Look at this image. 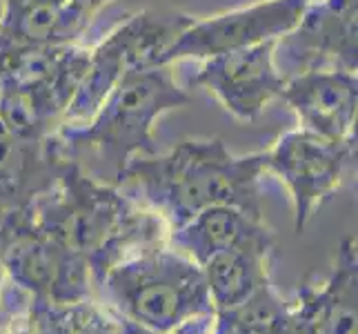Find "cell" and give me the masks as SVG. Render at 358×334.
Wrapping results in <instances>:
<instances>
[{
    "mask_svg": "<svg viewBox=\"0 0 358 334\" xmlns=\"http://www.w3.org/2000/svg\"><path fill=\"white\" fill-rule=\"evenodd\" d=\"M263 174L265 152L236 156L216 136L185 139L165 154L134 156L114 185L158 214L171 232L216 205L263 218Z\"/></svg>",
    "mask_w": 358,
    "mask_h": 334,
    "instance_id": "1",
    "label": "cell"
},
{
    "mask_svg": "<svg viewBox=\"0 0 358 334\" xmlns=\"http://www.w3.org/2000/svg\"><path fill=\"white\" fill-rule=\"evenodd\" d=\"M34 221L67 250L85 258L94 290L114 265L167 243L165 221L120 190L85 174L76 158L58 183L31 205Z\"/></svg>",
    "mask_w": 358,
    "mask_h": 334,
    "instance_id": "2",
    "label": "cell"
},
{
    "mask_svg": "<svg viewBox=\"0 0 358 334\" xmlns=\"http://www.w3.org/2000/svg\"><path fill=\"white\" fill-rule=\"evenodd\" d=\"M96 299L154 334H167L196 316L216 312L201 265L167 243L114 265L96 286Z\"/></svg>",
    "mask_w": 358,
    "mask_h": 334,
    "instance_id": "3",
    "label": "cell"
},
{
    "mask_svg": "<svg viewBox=\"0 0 358 334\" xmlns=\"http://www.w3.org/2000/svg\"><path fill=\"white\" fill-rule=\"evenodd\" d=\"M189 103L192 96L176 83L169 65L131 69L87 123L60 127L56 136L67 156L94 150L118 176L134 156L158 152L156 120Z\"/></svg>",
    "mask_w": 358,
    "mask_h": 334,
    "instance_id": "4",
    "label": "cell"
},
{
    "mask_svg": "<svg viewBox=\"0 0 358 334\" xmlns=\"http://www.w3.org/2000/svg\"><path fill=\"white\" fill-rule=\"evenodd\" d=\"M0 263L14 286L38 301L65 305L96 299L85 258L49 237L31 207L0 218Z\"/></svg>",
    "mask_w": 358,
    "mask_h": 334,
    "instance_id": "5",
    "label": "cell"
},
{
    "mask_svg": "<svg viewBox=\"0 0 358 334\" xmlns=\"http://www.w3.org/2000/svg\"><path fill=\"white\" fill-rule=\"evenodd\" d=\"M189 16H160L152 11H138L107 34L94 49H90L85 76L65 111L63 125L73 127L87 123L116 85L131 69L154 67L158 56L169 43L187 27Z\"/></svg>",
    "mask_w": 358,
    "mask_h": 334,
    "instance_id": "6",
    "label": "cell"
},
{
    "mask_svg": "<svg viewBox=\"0 0 358 334\" xmlns=\"http://www.w3.org/2000/svg\"><path fill=\"white\" fill-rule=\"evenodd\" d=\"M354 160L356 143H336L303 127L282 134L265 150V174L276 176L292 196L296 232L336 194Z\"/></svg>",
    "mask_w": 358,
    "mask_h": 334,
    "instance_id": "7",
    "label": "cell"
},
{
    "mask_svg": "<svg viewBox=\"0 0 358 334\" xmlns=\"http://www.w3.org/2000/svg\"><path fill=\"white\" fill-rule=\"evenodd\" d=\"M307 5L310 0H261L205 20H192L158 56L156 65L205 60L265 41H278L296 27Z\"/></svg>",
    "mask_w": 358,
    "mask_h": 334,
    "instance_id": "8",
    "label": "cell"
},
{
    "mask_svg": "<svg viewBox=\"0 0 358 334\" xmlns=\"http://www.w3.org/2000/svg\"><path fill=\"white\" fill-rule=\"evenodd\" d=\"M276 43L265 41L205 58L189 85L212 94L234 118L256 120L271 101L280 98L287 81L276 65Z\"/></svg>",
    "mask_w": 358,
    "mask_h": 334,
    "instance_id": "9",
    "label": "cell"
},
{
    "mask_svg": "<svg viewBox=\"0 0 358 334\" xmlns=\"http://www.w3.org/2000/svg\"><path fill=\"white\" fill-rule=\"evenodd\" d=\"M358 0H310L296 27L278 39L285 60L305 69H343L358 67ZM296 71V74H299Z\"/></svg>",
    "mask_w": 358,
    "mask_h": 334,
    "instance_id": "10",
    "label": "cell"
},
{
    "mask_svg": "<svg viewBox=\"0 0 358 334\" xmlns=\"http://www.w3.org/2000/svg\"><path fill=\"white\" fill-rule=\"evenodd\" d=\"M69 160L56 134H27L0 123V218L31 207L58 183Z\"/></svg>",
    "mask_w": 358,
    "mask_h": 334,
    "instance_id": "11",
    "label": "cell"
},
{
    "mask_svg": "<svg viewBox=\"0 0 358 334\" xmlns=\"http://www.w3.org/2000/svg\"><path fill=\"white\" fill-rule=\"evenodd\" d=\"M280 101L299 116L303 130L336 143H356L358 78L354 71H299L285 81Z\"/></svg>",
    "mask_w": 358,
    "mask_h": 334,
    "instance_id": "12",
    "label": "cell"
},
{
    "mask_svg": "<svg viewBox=\"0 0 358 334\" xmlns=\"http://www.w3.org/2000/svg\"><path fill=\"white\" fill-rule=\"evenodd\" d=\"M296 334H358V243L345 237L327 279H305L292 303Z\"/></svg>",
    "mask_w": 358,
    "mask_h": 334,
    "instance_id": "13",
    "label": "cell"
},
{
    "mask_svg": "<svg viewBox=\"0 0 358 334\" xmlns=\"http://www.w3.org/2000/svg\"><path fill=\"white\" fill-rule=\"evenodd\" d=\"M0 49L76 45L103 0H0Z\"/></svg>",
    "mask_w": 358,
    "mask_h": 334,
    "instance_id": "14",
    "label": "cell"
},
{
    "mask_svg": "<svg viewBox=\"0 0 358 334\" xmlns=\"http://www.w3.org/2000/svg\"><path fill=\"white\" fill-rule=\"evenodd\" d=\"M276 258V234L209 256L201 270L214 310H229V307L250 299L263 283L271 281V267H274Z\"/></svg>",
    "mask_w": 358,
    "mask_h": 334,
    "instance_id": "15",
    "label": "cell"
},
{
    "mask_svg": "<svg viewBox=\"0 0 358 334\" xmlns=\"http://www.w3.org/2000/svg\"><path fill=\"white\" fill-rule=\"evenodd\" d=\"M271 232L263 218H254L231 205L207 207L185 225L167 232V245L203 265L209 256L231 250L245 243L269 237Z\"/></svg>",
    "mask_w": 358,
    "mask_h": 334,
    "instance_id": "16",
    "label": "cell"
},
{
    "mask_svg": "<svg viewBox=\"0 0 358 334\" xmlns=\"http://www.w3.org/2000/svg\"><path fill=\"white\" fill-rule=\"evenodd\" d=\"M29 334H141L143 328L129 323L98 299L78 303H45L31 296Z\"/></svg>",
    "mask_w": 358,
    "mask_h": 334,
    "instance_id": "17",
    "label": "cell"
},
{
    "mask_svg": "<svg viewBox=\"0 0 358 334\" xmlns=\"http://www.w3.org/2000/svg\"><path fill=\"white\" fill-rule=\"evenodd\" d=\"M212 334H296L292 303L267 281L243 303L214 312Z\"/></svg>",
    "mask_w": 358,
    "mask_h": 334,
    "instance_id": "18",
    "label": "cell"
},
{
    "mask_svg": "<svg viewBox=\"0 0 358 334\" xmlns=\"http://www.w3.org/2000/svg\"><path fill=\"white\" fill-rule=\"evenodd\" d=\"M212 323H214V314H207V316H196L187 323H182L178 328H174L167 334H212ZM141 334H154L150 330H143Z\"/></svg>",
    "mask_w": 358,
    "mask_h": 334,
    "instance_id": "19",
    "label": "cell"
},
{
    "mask_svg": "<svg viewBox=\"0 0 358 334\" xmlns=\"http://www.w3.org/2000/svg\"><path fill=\"white\" fill-rule=\"evenodd\" d=\"M7 290H9V279L5 274L3 263H0V312H3V305H5V299H7Z\"/></svg>",
    "mask_w": 358,
    "mask_h": 334,
    "instance_id": "20",
    "label": "cell"
},
{
    "mask_svg": "<svg viewBox=\"0 0 358 334\" xmlns=\"http://www.w3.org/2000/svg\"><path fill=\"white\" fill-rule=\"evenodd\" d=\"M103 3H107V5H109V3H114V0H103Z\"/></svg>",
    "mask_w": 358,
    "mask_h": 334,
    "instance_id": "21",
    "label": "cell"
}]
</instances>
